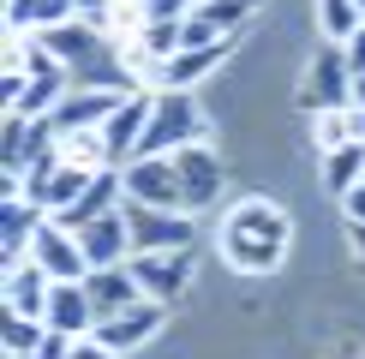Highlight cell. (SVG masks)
<instances>
[{
	"mask_svg": "<svg viewBox=\"0 0 365 359\" xmlns=\"http://www.w3.org/2000/svg\"><path fill=\"white\" fill-rule=\"evenodd\" d=\"M287 251V209H276L269 198H246L222 216V258L234 269L269 276Z\"/></svg>",
	"mask_w": 365,
	"mask_h": 359,
	"instance_id": "6da1fadb",
	"label": "cell"
},
{
	"mask_svg": "<svg viewBox=\"0 0 365 359\" xmlns=\"http://www.w3.org/2000/svg\"><path fill=\"white\" fill-rule=\"evenodd\" d=\"M197 132H204V114H197L192 90H162L156 96V114H150V132L138 144V156H174V150L197 144Z\"/></svg>",
	"mask_w": 365,
	"mask_h": 359,
	"instance_id": "7a4b0ae2",
	"label": "cell"
},
{
	"mask_svg": "<svg viewBox=\"0 0 365 359\" xmlns=\"http://www.w3.org/2000/svg\"><path fill=\"white\" fill-rule=\"evenodd\" d=\"M126 216V234H132V251H180L192 246V216L186 209H156V204H120Z\"/></svg>",
	"mask_w": 365,
	"mask_h": 359,
	"instance_id": "3957f363",
	"label": "cell"
},
{
	"mask_svg": "<svg viewBox=\"0 0 365 359\" xmlns=\"http://www.w3.org/2000/svg\"><path fill=\"white\" fill-rule=\"evenodd\" d=\"M120 180H126V198H132V204L186 209V186H180V168H174V156H132Z\"/></svg>",
	"mask_w": 365,
	"mask_h": 359,
	"instance_id": "277c9868",
	"label": "cell"
},
{
	"mask_svg": "<svg viewBox=\"0 0 365 359\" xmlns=\"http://www.w3.org/2000/svg\"><path fill=\"white\" fill-rule=\"evenodd\" d=\"M299 102H306L312 114H329V108H354V66H347L341 42H329V48L312 60V72H306V90H299Z\"/></svg>",
	"mask_w": 365,
	"mask_h": 359,
	"instance_id": "5b68a950",
	"label": "cell"
},
{
	"mask_svg": "<svg viewBox=\"0 0 365 359\" xmlns=\"http://www.w3.org/2000/svg\"><path fill=\"white\" fill-rule=\"evenodd\" d=\"M126 264H132V276H138L144 299L174 306V299L192 288V246H180V251H132Z\"/></svg>",
	"mask_w": 365,
	"mask_h": 359,
	"instance_id": "8992f818",
	"label": "cell"
},
{
	"mask_svg": "<svg viewBox=\"0 0 365 359\" xmlns=\"http://www.w3.org/2000/svg\"><path fill=\"white\" fill-rule=\"evenodd\" d=\"M30 258L48 269L54 281H84V276H90V258H84L78 234H72V228H60L54 216L36 228V239H30Z\"/></svg>",
	"mask_w": 365,
	"mask_h": 359,
	"instance_id": "52a82bcc",
	"label": "cell"
},
{
	"mask_svg": "<svg viewBox=\"0 0 365 359\" xmlns=\"http://www.w3.org/2000/svg\"><path fill=\"white\" fill-rule=\"evenodd\" d=\"M42 222H48L42 204H30L24 192H6V204H0V269H19L30 258V239Z\"/></svg>",
	"mask_w": 365,
	"mask_h": 359,
	"instance_id": "ba28073f",
	"label": "cell"
},
{
	"mask_svg": "<svg viewBox=\"0 0 365 359\" xmlns=\"http://www.w3.org/2000/svg\"><path fill=\"white\" fill-rule=\"evenodd\" d=\"M162 299H132L126 311H114V318H102L96 329H90V335L102 341V348H114V353H126V348H144L150 335H156L162 329Z\"/></svg>",
	"mask_w": 365,
	"mask_h": 359,
	"instance_id": "9c48e42d",
	"label": "cell"
},
{
	"mask_svg": "<svg viewBox=\"0 0 365 359\" xmlns=\"http://www.w3.org/2000/svg\"><path fill=\"white\" fill-rule=\"evenodd\" d=\"M174 168H180V186H186V209L216 204V192H222V156L204 138L186 144V150H174Z\"/></svg>",
	"mask_w": 365,
	"mask_h": 359,
	"instance_id": "30bf717a",
	"label": "cell"
},
{
	"mask_svg": "<svg viewBox=\"0 0 365 359\" xmlns=\"http://www.w3.org/2000/svg\"><path fill=\"white\" fill-rule=\"evenodd\" d=\"M120 102H126V90H84V96H66L48 120H54L60 138H66V132H102L120 114Z\"/></svg>",
	"mask_w": 365,
	"mask_h": 359,
	"instance_id": "8fae6325",
	"label": "cell"
},
{
	"mask_svg": "<svg viewBox=\"0 0 365 359\" xmlns=\"http://www.w3.org/2000/svg\"><path fill=\"white\" fill-rule=\"evenodd\" d=\"M120 204H126V180H120L114 168H102V174H96V180H90V186L78 192V204H66L54 222L78 234V228H90L96 216H108V209H120Z\"/></svg>",
	"mask_w": 365,
	"mask_h": 359,
	"instance_id": "7c38bea8",
	"label": "cell"
},
{
	"mask_svg": "<svg viewBox=\"0 0 365 359\" xmlns=\"http://www.w3.org/2000/svg\"><path fill=\"white\" fill-rule=\"evenodd\" d=\"M78 246H84L90 269H114V264H126V258H132V234H126V216H120V209L96 216L90 228H78Z\"/></svg>",
	"mask_w": 365,
	"mask_h": 359,
	"instance_id": "4fadbf2b",
	"label": "cell"
},
{
	"mask_svg": "<svg viewBox=\"0 0 365 359\" xmlns=\"http://www.w3.org/2000/svg\"><path fill=\"white\" fill-rule=\"evenodd\" d=\"M150 114H156V96H126V102H120V114L102 126L114 162H132V156H138V144H144V132H150Z\"/></svg>",
	"mask_w": 365,
	"mask_h": 359,
	"instance_id": "5bb4252c",
	"label": "cell"
},
{
	"mask_svg": "<svg viewBox=\"0 0 365 359\" xmlns=\"http://www.w3.org/2000/svg\"><path fill=\"white\" fill-rule=\"evenodd\" d=\"M84 293H90V306H96V323H102V318H114V311H126L132 299H144L138 276H132V264L90 269V276H84Z\"/></svg>",
	"mask_w": 365,
	"mask_h": 359,
	"instance_id": "9a60e30c",
	"label": "cell"
},
{
	"mask_svg": "<svg viewBox=\"0 0 365 359\" xmlns=\"http://www.w3.org/2000/svg\"><path fill=\"white\" fill-rule=\"evenodd\" d=\"M48 293H54V276L36 258H24L19 269H6V281H0V299L19 306V311H30V318H48Z\"/></svg>",
	"mask_w": 365,
	"mask_h": 359,
	"instance_id": "2e32d148",
	"label": "cell"
},
{
	"mask_svg": "<svg viewBox=\"0 0 365 359\" xmlns=\"http://www.w3.org/2000/svg\"><path fill=\"white\" fill-rule=\"evenodd\" d=\"M48 329H60V335H72V341L96 329V306H90L84 281H54V293H48Z\"/></svg>",
	"mask_w": 365,
	"mask_h": 359,
	"instance_id": "e0dca14e",
	"label": "cell"
},
{
	"mask_svg": "<svg viewBox=\"0 0 365 359\" xmlns=\"http://www.w3.org/2000/svg\"><path fill=\"white\" fill-rule=\"evenodd\" d=\"M42 341H48V318H30V311H19V306L0 299V348H6V359L42 353Z\"/></svg>",
	"mask_w": 365,
	"mask_h": 359,
	"instance_id": "ac0fdd59",
	"label": "cell"
},
{
	"mask_svg": "<svg viewBox=\"0 0 365 359\" xmlns=\"http://www.w3.org/2000/svg\"><path fill=\"white\" fill-rule=\"evenodd\" d=\"M222 60H227V42H216V48H180L168 66H162V84L168 90H192L197 78H210Z\"/></svg>",
	"mask_w": 365,
	"mask_h": 359,
	"instance_id": "d6986e66",
	"label": "cell"
},
{
	"mask_svg": "<svg viewBox=\"0 0 365 359\" xmlns=\"http://www.w3.org/2000/svg\"><path fill=\"white\" fill-rule=\"evenodd\" d=\"M324 186L329 192H354L365 186V144H341V150H324Z\"/></svg>",
	"mask_w": 365,
	"mask_h": 359,
	"instance_id": "ffe728a7",
	"label": "cell"
},
{
	"mask_svg": "<svg viewBox=\"0 0 365 359\" xmlns=\"http://www.w3.org/2000/svg\"><path fill=\"white\" fill-rule=\"evenodd\" d=\"M317 144L324 150H341V144H365V108H329L317 114Z\"/></svg>",
	"mask_w": 365,
	"mask_h": 359,
	"instance_id": "44dd1931",
	"label": "cell"
},
{
	"mask_svg": "<svg viewBox=\"0 0 365 359\" xmlns=\"http://www.w3.org/2000/svg\"><path fill=\"white\" fill-rule=\"evenodd\" d=\"M36 42L48 48L54 60H84V54H96V36H90V24H60V30H36Z\"/></svg>",
	"mask_w": 365,
	"mask_h": 359,
	"instance_id": "7402d4cb",
	"label": "cell"
},
{
	"mask_svg": "<svg viewBox=\"0 0 365 359\" xmlns=\"http://www.w3.org/2000/svg\"><path fill=\"white\" fill-rule=\"evenodd\" d=\"M60 150H66V162L72 168H90V174H102L108 168V138H102V132H66V138H60Z\"/></svg>",
	"mask_w": 365,
	"mask_h": 359,
	"instance_id": "603a6c76",
	"label": "cell"
},
{
	"mask_svg": "<svg viewBox=\"0 0 365 359\" xmlns=\"http://www.w3.org/2000/svg\"><path fill=\"white\" fill-rule=\"evenodd\" d=\"M252 6H257V0H204V6H192V12L216 30V36H234V30L252 19Z\"/></svg>",
	"mask_w": 365,
	"mask_h": 359,
	"instance_id": "cb8c5ba5",
	"label": "cell"
},
{
	"mask_svg": "<svg viewBox=\"0 0 365 359\" xmlns=\"http://www.w3.org/2000/svg\"><path fill=\"white\" fill-rule=\"evenodd\" d=\"M317 19H324V30H329L336 42H347V36H359V30H365L359 0H317Z\"/></svg>",
	"mask_w": 365,
	"mask_h": 359,
	"instance_id": "d4e9b609",
	"label": "cell"
},
{
	"mask_svg": "<svg viewBox=\"0 0 365 359\" xmlns=\"http://www.w3.org/2000/svg\"><path fill=\"white\" fill-rule=\"evenodd\" d=\"M66 359H114V348H102L96 335H78V341H72V353H66Z\"/></svg>",
	"mask_w": 365,
	"mask_h": 359,
	"instance_id": "484cf974",
	"label": "cell"
},
{
	"mask_svg": "<svg viewBox=\"0 0 365 359\" xmlns=\"http://www.w3.org/2000/svg\"><path fill=\"white\" fill-rule=\"evenodd\" d=\"M341 54H347V66H354V78H365V30L341 42Z\"/></svg>",
	"mask_w": 365,
	"mask_h": 359,
	"instance_id": "4316f807",
	"label": "cell"
},
{
	"mask_svg": "<svg viewBox=\"0 0 365 359\" xmlns=\"http://www.w3.org/2000/svg\"><path fill=\"white\" fill-rule=\"evenodd\" d=\"M78 6V19H96V24H108V12L120 6V0H72Z\"/></svg>",
	"mask_w": 365,
	"mask_h": 359,
	"instance_id": "83f0119b",
	"label": "cell"
},
{
	"mask_svg": "<svg viewBox=\"0 0 365 359\" xmlns=\"http://www.w3.org/2000/svg\"><path fill=\"white\" fill-rule=\"evenodd\" d=\"M347 222H365V186L347 192Z\"/></svg>",
	"mask_w": 365,
	"mask_h": 359,
	"instance_id": "f1b7e54d",
	"label": "cell"
},
{
	"mask_svg": "<svg viewBox=\"0 0 365 359\" xmlns=\"http://www.w3.org/2000/svg\"><path fill=\"white\" fill-rule=\"evenodd\" d=\"M347 239H354V251H359V264H365V222H347Z\"/></svg>",
	"mask_w": 365,
	"mask_h": 359,
	"instance_id": "f546056e",
	"label": "cell"
},
{
	"mask_svg": "<svg viewBox=\"0 0 365 359\" xmlns=\"http://www.w3.org/2000/svg\"><path fill=\"white\" fill-rule=\"evenodd\" d=\"M354 102H359V108H365V78H354Z\"/></svg>",
	"mask_w": 365,
	"mask_h": 359,
	"instance_id": "4dcf8cb0",
	"label": "cell"
},
{
	"mask_svg": "<svg viewBox=\"0 0 365 359\" xmlns=\"http://www.w3.org/2000/svg\"><path fill=\"white\" fill-rule=\"evenodd\" d=\"M19 359H42V353H19Z\"/></svg>",
	"mask_w": 365,
	"mask_h": 359,
	"instance_id": "1f68e13d",
	"label": "cell"
},
{
	"mask_svg": "<svg viewBox=\"0 0 365 359\" xmlns=\"http://www.w3.org/2000/svg\"><path fill=\"white\" fill-rule=\"evenodd\" d=\"M132 6H150V0H132Z\"/></svg>",
	"mask_w": 365,
	"mask_h": 359,
	"instance_id": "d6a6232c",
	"label": "cell"
},
{
	"mask_svg": "<svg viewBox=\"0 0 365 359\" xmlns=\"http://www.w3.org/2000/svg\"><path fill=\"white\" fill-rule=\"evenodd\" d=\"M359 12H365V0H359Z\"/></svg>",
	"mask_w": 365,
	"mask_h": 359,
	"instance_id": "836d02e7",
	"label": "cell"
}]
</instances>
